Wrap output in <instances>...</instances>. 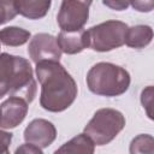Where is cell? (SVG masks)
<instances>
[{"instance_id": "6da1fadb", "label": "cell", "mask_w": 154, "mask_h": 154, "mask_svg": "<svg viewBox=\"0 0 154 154\" xmlns=\"http://www.w3.org/2000/svg\"><path fill=\"white\" fill-rule=\"evenodd\" d=\"M36 76L41 84L40 105L48 112H63L77 96V84L73 77L59 61H41L36 64Z\"/></svg>"}, {"instance_id": "8fae6325", "label": "cell", "mask_w": 154, "mask_h": 154, "mask_svg": "<svg viewBox=\"0 0 154 154\" xmlns=\"http://www.w3.org/2000/svg\"><path fill=\"white\" fill-rule=\"evenodd\" d=\"M18 13L29 19L43 18L51 8L52 0H16Z\"/></svg>"}, {"instance_id": "ac0fdd59", "label": "cell", "mask_w": 154, "mask_h": 154, "mask_svg": "<svg viewBox=\"0 0 154 154\" xmlns=\"http://www.w3.org/2000/svg\"><path fill=\"white\" fill-rule=\"evenodd\" d=\"M130 4L138 12H152L154 8V0H130Z\"/></svg>"}, {"instance_id": "3957f363", "label": "cell", "mask_w": 154, "mask_h": 154, "mask_svg": "<svg viewBox=\"0 0 154 154\" xmlns=\"http://www.w3.org/2000/svg\"><path fill=\"white\" fill-rule=\"evenodd\" d=\"M130 82V73L112 63H97L87 73L89 90L100 96H119L129 89Z\"/></svg>"}, {"instance_id": "9a60e30c", "label": "cell", "mask_w": 154, "mask_h": 154, "mask_svg": "<svg viewBox=\"0 0 154 154\" xmlns=\"http://www.w3.org/2000/svg\"><path fill=\"white\" fill-rule=\"evenodd\" d=\"M154 138L152 135H138L130 143V153H148L152 154L154 152Z\"/></svg>"}, {"instance_id": "7a4b0ae2", "label": "cell", "mask_w": 154, "mask_h": 154, "mask_svg": "<svg viewBox=\"0 0 154 154\" xmlns=\"http://www.w3.org/2000/svg\"><path fill=\"white\" fill-rule=\"evenodd\" d=\"M6 95L23 97L30 103L36 95V82L30 63L18 55L0 54V99Z\"/></svg>"}, {"instance_id": "e0dca14e", "label": "cell", "mask_w": 154, "mask_h": 154, "mask_svg": "<svg viewBox=\"0 0 154 154\" xmlns=\"http://www.w3.org/2000/svg\"><path fill=\"white\" fill-rule=\"evenodd\" d=\"M141 102H142V105H143V108H146L148 117L152 119V118H153V116H152L153 87H152V85H149V87H147L146 89H143V90H142V94H141Z\"/></svg>"}, {"instance_id": "7c38bea8", "label": "cell", "mask_w": 154, "mask_h": 154, "mask_svg": "<svg viewBox=\"0 0 154 154\" xmlns=\"http://www.w3.org/2000/svg\"><path fill=\"white\" fill-rule=\"evenodd\" d=\"M153 40V29L149 25H134L128 28L125 34V45L131 48H144Z\"/></svg>"}, {"instance_id": "5bb4252c", "label": "cell", "mask_w": 154, "mask_h": 154, "mask_svg": "<svg viewBox=\"0 0 154 154\" xmlns=\"http://www.w3.org/2000/svg\"><path fill=\"white\" fill-rule=\"evenodd\" d=\"M30 36L28 30L19 26H6L0 29V42L10 47H18L26 43Z\"/></svg>"}, {"instance_id": "9c48e42d", "label": "cell", "mask_w": 154, "mask_h": 154, "mask_svg": "<svg viewBox=\"0 0 154 154\" xmlns=\"http://www.w3.org/2000/svg\"><path fill=\"white\" fill-rule=\"evenodd\" d=\"M0 128L13 129L18 126L28 113V101L19 96H10L0 105Z\"/></svg>"}, {"instance_id": "ffe728a7", "label": "cell", "mask_w": 154, "mask_h": 154, "mask_svg": "<svg viewBox=\"0 0 154 154\" xmlns=\"http://www.w3.org/2000/svg\"><path fill=\"white\" fill-rule=\"evenodd\" d=\"M12 142V134L0 130V154H7Z\"/></svg>"}, {"instance_id": "7402d4cb", "label": "cell", "mask_w": 154, "mask_h": 154, "mask_svg": "<svg viewBox=\"0 0 154 154\" xmlns=\"http://www.w3.org/2000/svg\"><path fill=\"white\" fill-rule=\"evenodd\" d=\"M0 122H1V112H0Z\"/></svg>"}, {"instance_id": "2e32d148", "label": "cell", "mask_w": 154, "mask_h": 154, "mask_svg": "<svg viewBox=\"0 0 154 154\" xmlns=\"http://www.w3.org/2000/svg\"><path fill=\"white\" fill-rule=\"evenodd\" d=\"M17 14L16 0H0V25L12 20Z\"/></svg>"}, {"instance_id": "30bf717a", "label": "cell", "mask_w": 154, "mask_h": 154, "mask_svg": "<svg viewBox=\"0 0 154 154\" xmlns=\"http://www.w3.org/2000/svg\"><path fill=\"white\" fill-rule=\"evenodd\" d=\"M58 46L61 52L66 54H77L83 49L88 48L90 45L88 30L83 28L75 31H64L61 30L57 37Z\"/></svg>"}, {"instance_id": "52a82bcc", "label": "cell", "mask_w": 154, "mask_h": 154, "mask_svg": "<svg viewBox=\"0 0 154 154\" xmlns=\"http://www.w3.org/2000/svg\"><path fill=\"white\" fill-rule=\"evenodd\" d=\"M28 53L31 60L37 64L41 61H59L63 52L58 46L57 37L51 34L38 32L30 40Z\"/></svg>"}, {"instance_id": "5b68a950", "label": "cell", "mask_w": 154, "mask_h": 154, "mask_svg": "<svg viewBox=\"0 0 154 154\" xmlns=\"http://www.w3.org/2000/svg\"><path fill=\"white\" fill-rule=\"evenodd\" d=\"M128 25L120 20H106L88 30L89 47L96 52H109L125 43Z\"/></svg>"}, {"instance_id": "44dd1931", "label": "cell", "mask_w": 154, "mask_h": 154, "mask_svg": "<svg viewBox=\"0 0 154 154\" xmlns=\"http://www.w3.org/2000/svg\"><path fill=\"white\" fill-rule=\"evenodd\" d=\"M19 153H24V154H42V148L26 142L25 144H22L20 147H18L16 149V154H19Z\"/></svg>"}, {"instance_id": "d6986e66", "label": "cell", "mask_w": 154, "mask_h": 154, "mask_svg": "<svg viewBox=\"0 0 154 154\" xmlns=\"http://www.w3.org/2000/svg\"><path fill=\"white\" fill-rule=\"evenodd\" d=\"M102 4L114 11H124L129 7L130 0H102Z\"/></svg>"}, {"instance_id": "277c9868", "label": "cell", "mask_w": 154, "mask_h": 154, "mask_svg": "<svg viewBox=\"0 0 154 154\" xmlns=\"http://www.w3.org/2000/svg\"><path fill=\"white\" fill-rule=\"evenodd\" d=\"M125 128V117L114 108L97 109L83 132L88 135L96 146H105L112 142Z\"/></svg>"}, {"instance_id": "8992f818", "label": "cell", "mask_w": 154, "mask_h": 154, "mask_svg": "<svg viewBox=\"0 0 154 154\" xmlns=\"http://www.w3.org/2000/svg\"><path fill=\"white\" fill-rule=\"evenodd\" d=\"M93 0H63L57 16L58 24L64 31L82 29L89 18V6Z\"/></svg>"}, {"instance_id": "4fadbf2b", "label": "cell", "mask_w": 154, "mask_h": 154, "mask_svg": "<svg viewBox=\"0 0 154 154\" xmlns=\"http://www.w3.org/2000/svg\"><path fill=\"white\" fill-rule=\"evenodd\" d=\"M95 150V143L91 138L83 134L77 135L76 137L71 138L66 143H64L60 148L55 150V153H83V154H93Z\"/></svg>"}, {"instance_id": "ba28073f", "label": "cell", "mask_w": 154, "mask_h": 154, "mask_svg": "<svg viewBox=\"0 0 154 154\" xmlns=\"http://www.w3.org/2000/svg\"><path fill=\"white\" fill-rule=\"evenodd\" d=\"M57 137V129L53 123L46 119H34L24 130V140L28 143L35 144L40 148L51 146Z\"/></svg>"}]
</instances>
